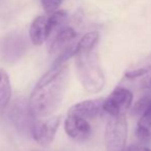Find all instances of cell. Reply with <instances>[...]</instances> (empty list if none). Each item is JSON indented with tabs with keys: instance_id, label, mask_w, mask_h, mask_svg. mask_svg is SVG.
<instances>
[{
	"instance_id": "19",
	"label": "cell",
	"mask_w": 151,
	"mask_h": 151,
	"mask_svg": "<svg viewBox=\"0 0 151 151\" xmlns=\"http://www.w3.org/2000/svg\"><path fill=\"white\" fill-rule=\"evenodd\" d=\"M127 151H151V149L144 145H132L127 148Z\"/></svg>"
},
{
	"instance_id": "6",
	"label": "cell",
	"mask_w": 151,
	"mask_h": 151,
	"mask_svg": "<svg viewBox=\"0 0 151 151\" xmlns=\"http://www.w3.org/2000/svg\"><path fill=\"white\" fill-rule=\"evenodd\" d=\"M61 124V116H55L44 121H37L32 128V137L37 144L47 147L52 143Z\"/></svg>"
},
{
	"instance_id": "8",
	"label": "cell",
	"mask_w": 151,
	"mask_h": 151,
	"mask_svg": "<svg viewBox=\"0 0 151 151\" xmlns=\"http://www.w3.org/2000/svg\"><path fill=\"white\" fill-rule=\"evenodd\" d=\"M9 118L21 133H32V128L35 122H33L34 117L30 113L28 103L24 101H17L10 109Z\"/></svg>"
},
{
	"instance_id": "14",
	"label": "cell",
	"mask_w": 151,
	"mask_h": 151,
	"mask_svg": "<svg viewBox=\"0 0 151 151\" xmlns=\"http://www.w3.org/2000/svg\"><path fill=\"white\" fill-rule=\"evenodd\" d=\"M12 84L7 73L0 69V114L4 112L12 99Z\"/></svg>"
},
{
	"instance_id": "16",
	"label": "cell",
	"mask_w": 151,
	"mask_h": 151,
	"mask_svg": "<svg viewBox=\"0 0 151 151\" xmlns=\"http://www.w3.org/2000/svg\"><path fill=\"white\" fill-rule=\"evenodd\" d=\"M100 35L97 31H90L86 33L77 42L78 49H91L98 46Z\"/></svg>"
},
{
	"instance_id": "4",
	"label": "cell",
	"mask_w": 151,
	"mask_h": 151,
	"mask_svg": "<svg viewBox=\"0 0 151 151\" xmlns=\"http://www.w3.org/2000/svg\"><path fill=\"white\" fill-rule=\"evenodd\" d=\"M133 98V93L129 89L124 87H116L109 96L104 99V112L108 113L110 116L125 114V112L132 107Z\"/></svg>"
},
{
	"instance_id": "11",
	"label": "cell",
	"mask_w": 151,
	"mask_h": 151,
	"mask_svg": "<svg viewBox=\"0 0 151 151\" xmlns=\"http://www.w3.org/2000/svg\"><path fill=\"white\" fill-rule=\"evenodd\" d=\"M76 36H77V33L72 27H64L60 29L55 35L52 42H50L48 52L50 54L62 52L65 48L73 44Z\"/></svg>"
},
{
	"instance_id": "20",
	"label": "cell",
	"mask_w": 151,
	"mask_h": 151,
	"mask_svg": "<svg viewBox=\"0 0 151 151\" xmlns=\"http://www.w3.org/2000/svg\"><path fill=\"white\" fill-rule=\"evenodd\" d=\"M141 87L143 89H150L151 88V74H149L141 83Z\"/></svg>"
},
{
	"instance_id": "18",
	"label": "cell",
	"mask_w": 151,
	"mask_h": 151,
	"mask_svg": "<svg viewBox=\"0 0 151 151\" xmlns=\"http://www.w3.org/2000/svg\"><path fill=\"white\" fill-rule=\"evenodd\" d=\"M62 2H63V0H41L43 9L46 12H50V14L57 12V9L60 7Z\"/></svg>"
},
{
	"instance_id": "3",
	"label": "cell",
	"mask_w": 151,
	"mask_h": 151,
	"mask_svg": "<svg viewBox=\"0 0 151 151\" xmlns=\"http://www.w3.org/2000/svg\"><path fill=\"white\" fill-rule=\"evenodd\" d=\"M127 120L125 114L110 116L105 127L106 151H127Z\"/></svg>"
},
{
	"instance_id": "17",
	"label": "cell",
	"mask_w": 151,
	"mask_h": 151,
	"mask_svg": "<svg viewBox=\"0 0 151 151\" xmlns=\"http://www.w3.org/2000/svg\"><path fill=\"white\" fill-rule=\"evenodd\" d=\"M151 103V95H145L141 97L139 101L134 104L133 108L131 109L132 116H142V114L147 110L148 106Z\"/></svg>"
},
{
	"instance_id": "5",
	"label": "cell",
	"mask_w": 151,
	"mask_h": 151,
	"mask_svg": "<svg viewBox=\"0 0 151 151\" xmlns=\"http://www.w3.org/2000/svg\"><path fill=\"white\" fill-rule=\"evenodd\" d=\"M27 51V42L19 33H10L1 39L0 53L7 62H16Z\"/></svg>"
},
{
	"instance_id": "2",
	"label": "cell",
	"mask_w": 151,
	"mask_h": 151,
	"mask_svg": "<svg viewBox=\"0 0 151 151\" xmlns=\"http://www.w3.org/2000/svg\"><path fill=\"white\" fill-rule=\"evenodd\" d=\"M75 67L78 80L88 92L99 93L105 86V75L100 63L97 47L78 49L75 55Z\"/></svg>"
},
{
	"instance_id": "12",
	"label": "cell",
	"mask_w": 151,
	"mask_h": 151,
	"mask_svg": "<svg viewBox=\"0 0 151 151\" xmlns=\"http://www.w3.org/2000/svg\"><path fill=\"white\" fill-rule=\"evenodd\" d=\"M135 133L137 139L142 143L151 142V103L147 110L140 116Z\"/></svg>"
},
{
	"instance_id": "15",
	"label": "cell",
	"mask_w": 151,
	"mask_h": 151,
	"mask_svg": "<svg viewBox=\"0 0 151 151\" xmlns=\"http://www.w3.org/2000/svg\"><path fill=\"white\" fill-rule=\"evenodd\" d=\"M67 19L68 14L66 10H57V12H52L50 17H47V24L50 34L54 31H59L60 29H62V27L66 23Z\"/></svg>"
},
{
	"instance_id": "1",
	"label": "cell",
	"mask_w": 151,
	"mask_h": 151,
	"mask_svg": "<svg viewBox=\"0 0 151 151\" xmlns=\"http://www.w3.org/2000/svg\"><path fill=\"white\" fill-rule=\"evenodd\" d=\"M69 71L66 66L52 81L45 84H36L32 91L28 106L34 118H44L52 115L60 107L68 86Z\"/></svg>"
},
{
	"instance_id": "10",
	"label": "cell",
	"mask_w": 151,
	"mask_h": 151,
	"mask_svg": "<svg viewBox=\"0 0 151 151\" xmlns=\"http://www.w3.org/2000/svg\"><path fill=\"white\" fill-rule=\"evenodd\" d=\"M29 35L34 46H41L50 35L47 24V17L39 16L34 19L30 26Z\"/></svg>"
},
{
	"instance_id": "9",
	"label": "cell",
	"mask_w": 151,
	"mask_h": 151,
	"mask_svg": "<svg viewBox=\"0 0 151 151\" xmlns=\"http://www.w3.org/2000/svg\"><path fill=\"white\" fill-rule=\"evenodd\" d=\"M105 98L86 99L73 105L68 111V114H74L84 119H95L104 112L103 105Z\"/></svg>"
},
{
	"instance_id": "13",
	"label": "cell",
	"mask_w": 151,
	"mask_h": 151,
	"mask_svg": "<svg viewBox=\"0 0 151 151\" xmlns=\"http://www.w3.org/2000/svg\"><path fill=\"white\" fill-rule=\"evenodd\" d=\"M151 74V52L143 59L133 64L125 71L124 76L127 79H136Z\"/></svg>"
},
{
	"instance_id": "7",
	"label": "cell",
	"mask_w": 151,
	"mask_h": 151,
	"mask_svg": "<svg viewBox=\"0 0 151 151\" xmlns=\"http://www.w3.org/2000/svg\"><path fill=\"white\" fill-rule=\"evenodd\" d=\"M65 131L68 137L75 141H86L91 136L93 129L88 119L74 114H68L64 123Z\"/></svg>"
}]
</instances>
